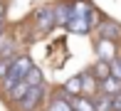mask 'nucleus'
Wrapping results in <instances>:
<instances>
[{
  "mask_svg": "<svg viewBox=\"0 0 121 111\" xmlns=\"http://www.w3.org/2000/svg\"><path fill=\"white\" fill-rule=\"evenodd\" d=\"M62 91L67 94V96H82V77L79 74L69 77V79L62 84Z\"/></svg>",
  "mask_w": 121,
  "mask_h": 111,
  "instance_id": "obj_10",
  "label": "nucleus"
},
{
  "mask_svg": "<svg viewBox=\"0 0 121 111\" xmlns=\"http://www.w3.org/2000/svg\"><path fill=\"white\" fill-rule=\"evenodd\" d=\"M69 106H72V111H96L94 99L89 96H69Z\"/></svg>",
  "mask_w": 121,
  "mask_h": 111,
  "instance_id": "obj_11",
  "label": "nucleus"
},
{
  "mask_svg": "<svg viewBox=\"0 0 121 111\" xmlns=\"http://www.w3.org/2000/svg\"><path fill=\"white\" fill-rule=\"evenodd\" d=\"M45 91H47L45 84H40V86H30V89H27V94L17 101V109H20V111H35V109L42 104V99H45Z\"/></svg>",
  "mask_w": 121,
  "mask_h": 111,
  "instance_id": "obj_1",
  "label": "nucleus"
},
{
  "mask_svg": "<svg viewBox=\"0 0 121 111\" xmlns=\"http://www.w3.org/2000/svg\"><path fill=\"white\" fill-rule=\"evenodd\" d=\"M111 104H114V111H121V94L119 96H111Z\"/></svg>",
  "mask_w": 121,
  "mask_h": 111,
  "instance_id": "obj_18",
  "label": "nucleus"
},
{
  "mask_svg": "<svg viewBox=\"0 0 121 111\" xmlns=\"http://www.w3.org/2000/svg\"><path fill=\"white\" fill-rule=\"evenodd\" d=\"M3 20H5V5L0 3V27H3Z\"/></svg>",
  "mask_w": 121,
  "mask_h": 111,
  "instance_id": "obj_19",
  "label": "nucleus"
},
{
  "mask_svg": "<svg viewBox=\"0 0 121 111\" xmlns=\"http://www.w3.org/2000/svg\"><path fill=\"white\" fill-rule=\"evenodd\" d=\"M99 94H104V96H119L121 94V81L116 77H106L104 81H99Z\"/></svg>",
  "mask_w": 121,
  "mask_h": 111,
  "instance_id": "obj_6",
  "label": "nucleus"
},
{
  "mask_svg": "<svg viewBox=\"0 0 121 111\" xmlns=\"http://www.w3.org/2000/svg\"><path fill=\"white\" fill-rule=\"evenodd\" d=\"M79 77H82V96L94 99L96 94H99V81H96V77L91 74V72H84V74H79Z\"/></svg>",
  "mask_w": 121,
  "mask_h": 111,
  "instance_id": "obj_4",
  "label": "nucleus"
},
{
  "mask_svg": "<svg viewBox=\"0 0 121 111\" xmlns=\"http://www.w3.org/2000/svg\"><path fill=\"white\" fill-rule=\"evenodd\" d=\"M89 72L96 77V81H104L106 77H111V67H109V62H104V59H96Z\"/></svg>",
  "mask_w": 121,
  "mask_h": 111,
  "instance_id": "obj_12",
  "label": "nucleus"
},
{
  "mask_svg": "<svg viewBox=\"0 0 121 111\" xmlns=\"http://www.w3.org/2000/svg\"><path fill=\"white\" fill-rule=\"evenodd\" d=\"M22 81H25L27 86H40V84H45V77H42V72L37 69V67H32V69L25 74V79H22Z\"/></svg>",
  "mask_w": 121,
  "mask_h": 111,
  "instance_id": "obj_13",
  "label": "nucleus"
},
{
  "mask_svg": "<svg viewBox=\"0 0 121 111\" xmlns=\"http://www.w3.org/2000/svg\"><path fill=\"white\" fill-rule=\"evenodd\" d=\"M74 17V10H72V5H67V3H59L57 8H54V25H64L67 27V22Z\"/></svg>",
  "mask_w": 121,
  "mask_h": 111,
  "instance_id": "obj_8",
  "label": "nucleus"
},
{
  "mask_svg": "<svg viewBox=\"0 0 121 111\" xmlns=\"http://www.w3.org/2000/svg\"><path fill=\"white\" fill-rule=\"evenodd\" d=\"M67 30H69V32H77V35H86V32L91 30L89 15H74V17L67 22Z\"/></svg>",
  "mask_w": 121,
  "mask_h": 111,
  "instance_id": "obj_3",
  "label": "nucleus"
},
{
  "mask_svg": "<svg viewBox=\"0 0 121 111\" xmlns=\"http://www.w3.org/2000/svg\"><path fill=\"white\" fill-rule=\"evenodd\" d=\"M13 59H15V54H0V81L8 77L10 67H13Z\"/></svg>",
  "mask_w": 121,
  "mask_h": 111,
  "instance_id": "obj_16",
  "label": "nucleus"
},
{
  "mask_svg": "<svg viewBox=\"0 0 121 111\" xmlns=\"http://www.w3.org/2000/svg\"><path fill=\"white\" fill-rule=\"evenodd\" d=\"M94 109H96V111H114L111 96H104V94H96V96H94Z\"/></svg>",
  "mask_w": 121,
  "mask_h": 111,
  "instance_id": "obj_15",
  "label": "nucleus"
},
{
  "mask_svg": "<svg viewBox=\"0 0 121 111\" xmlns=\"http://www.w3.org/2000/svg\"><path fill=\"white\" fill-rule=\"evenodd\" d=\"M96 54H99V59H104V62H111V59L116 57V47H114V42L99 40L96 42Z\"/></svg>",
  "mask_w": 121,
  "mask_h": 111,
  "instance_id": "obj_9",
  "label": "nucleus"
},
{
  "mask_svg": "<svg viewBox=\"0 0 121 111\" xmlns=\"http://www.w3.org/2000/svg\"><path fill=\"white\" fill-rule=\"evenodd\" d=\"M45 111H72V106H69V96L59 89V94H54V96L49 99V104H47Z\"/></svg>",
  "mask_w": 121,
  "mask_h": 111,
  "instance_id": "obj_7",
  "label": "nucleus"
},
{
  "mask_svg": "<svg viewBox=\"0 0 121 111\" xmlns=\"http://www.w3.org/2000/svg\"><path fill=\"white\" fill-rule=\"evenodd\" d=\"M35 22H37V30H40V32L52 30V27H54V8H42L40 13H37Z\"/></svg>",
  "mask_w": 121,
  "mask_h": 111,
  "instance_id": "obj_5",
  "label": "nucleus"
},
{
  "mask_svg": "<svg viewBox=\"0 0 121 111\" xmlns=\"http://www.w3.org/2000/svg\"><path fill=\"white\" fill-rule=\"evenodd\" d=\"M27 89H30V86H27L25 81H17V84H15L13 89H10V94H8V99H10V101H13V104H17L20 99H22L25 94H27Z\"/></svg>",
  "mask_w": 121,
  "mask_h": 111,
  "instance_id": "obj_14",
  "label": "nucleus"
},
{
  "mask_svg": "<svg viewBox=\"0 0 121 111\" xmlns=\"http://www.w3.org/2000/svg\"><path fill=\"white\" fill-rule=\"evenodd\" d=\"M99 40H109V42H116L121 40V25H116V22H101L99 25Z\"/></svg>",
  "mask_w": 121,
  "mask_h": 111,
  "instance_id": "obj_2",
  "label": "nucleus"
},
{
  "mask_svg": "<svg viewBox=\"0 0 121 111\" xmlns=\"http://www.w3.org/2000/svg\"><path fill=\"white\" fill-rule=\"evenodd\" d=\"M109 67H111V77H116L121 81V57H114L111 62H109Z\"/></svg>",
  "mask_w": 121,
  "mask_h": 111,
  "instance_id": "obj_17",
  "label": "nucleus"
}]
</instances>
